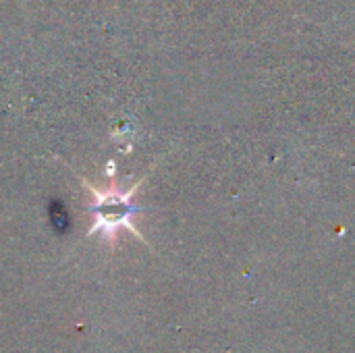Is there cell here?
Wrapping results in <instances>:
<instances>
[{
	"instance_id": "cell-1",
	"label": "cell",
	"mask_w": 355,
	"mask_h": 353,
	"mask_svg": "<svg viewBox=\"0 0 355 353\" xmlns=\"http://www.w3.org/2000/svg\"><path fill=\"white\" fill-rule=\"evenodd\" d=\"M83 183L87 185V189L92 191L94 196V206H92V212H94V231L100 229V231H116L119 227H127V229H133L131 227V216H133V204H131V196L133 191L137 189V185L129 191H116V189H108V191H102L98 189L96 185L87 183L83 179Z\"/></svg>"
}]
</instances>
